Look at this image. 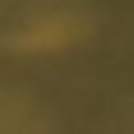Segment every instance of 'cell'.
Returning a JSON list of instances; mask_svg holds the SVG:
<instances>
[{"label":"cell","instance_id":"obj_1","mask_svg":"<svg viewBox=\"0 0 134 134\" xmlns=\"http://www.w3.org/2000/svg\"><path fill=\"white\" fill-rule=\"evenodd\" d=\"M88 32V23L83 19H32V23L23 28V32H14V51H60V46H69L74 37H83Z\"/></svg>","mask_w":134,"mask_h":134}]
</instances>
